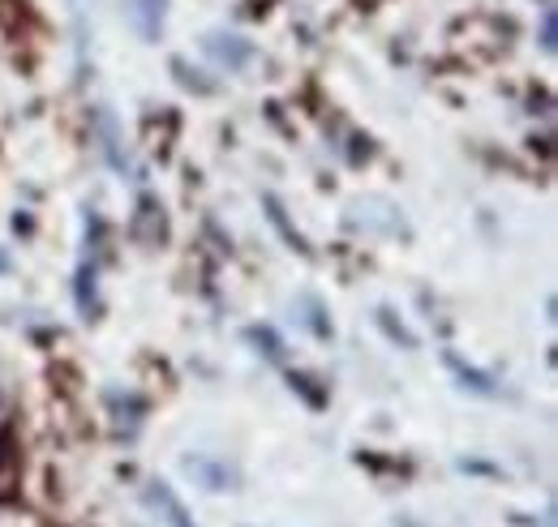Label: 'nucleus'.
I'll use <instances>...</instances> for the list:
<instances>
[{"label":"nucleus","mask_w":558,"mask_h":527,"mask_svg":"<svg viewBox=\"0 0 558 527\" xmlns=\"http://www.w3.org/2000/svg\"><path fill=\"white\" fill-rule=\"evenodd\" d=\"M125 17H130V26L138 30L142 44H159L163 22H168V0H130V4H125Z\"/></svg>","instance_id":"nucleus-1"},{"label":"nucleus","mask_w":558,"mask_h":527,"mask_svg":"<svg viewBox=\"0 0 558 527\" xmlns=\"http://www.w3.org/2000/svg\"><path fill=\"white\" fill-rule=\"evenodd\" d=\"M134 236H138L142 245H159L163 236H168V223H163V206L155 198H138V215H134Z\"/></svg>","instance_id":"nucleus-2"},{"label":"nucleus","mask_w":558,"mask_h":527,"mask_svg":"<svg viewBox=\"0 0 558 527\" xmlns=\"http://www.w3.org/2000/svg\"><path fill=\"white\" fill-rule=\"evenodd\" d=\"M146 502H150V506H155V511L168 519V527H194L190 511L181 506V498H177V493H172L163 480H150V485H146Z\"/></svg>","instance_id":"nucleus-3"},{"label":"nucleus","mask_w":558,"mask_h":527,"mask_svg":"<svg viewBox=\"0 0 558 527\" xmlns=\"http://www.w3.org/2000/svg\"><path fill=\"white\" fill-rule=\"evenodd\" d=\"M207 52L228 69V73H232V69H245L250 65V57H254V48H250L245 39H236V35H210Z\"/></svg>","instance_id":"nucleus-4"},{"label":"nucleus","mask_w":558,"mask_h":527,"mask_svg":"<svg viewBox=\"0 0 558 527\" xmlns=\"http://www.w3.org/2000/svg\"><path fill=\"white\" fill-rule=\"evenodd\" d=\"M185 467H190V471H194V476H198V480H203L207 489H215V493H219V489H232V485H236V471H232V467H223V463L185 459Z\"/></svg>","instance_id":"nucleus-5"},{"label":"nucleus","mask_w":558,"mask_h":527,"mask_svg":"<svg viewBox=\"0 0 558 527\" xmlns=\"http://www.w3.org/2000/svg\"><path fill=\"white\" fill-rule=\"evenodd\" d=\"M447 369L460 378V387H464V391H477V395H498V387L489 382L486 373H482V369H469V365H464L456 352H447Z\"/></svg>","instance_id":"nucleus-6"},{"label":"nucleus","mask_w":558,"mask_h":527,"mask_svg":"<svg viewBox=\"0 0 558 527\" xmlns=\"http://www.w3.org/2000/svg\"><path fill=\"white\" fill-rule=\"evenodd\" d=\"M17 493V459L13 451H0V502H13Z\"/></svg>","instance_id":"nucleus-7"},{"label":"nucleus","mask_w":558,"mask_h":527,"mask_svg":"<svg viewBox=\"0 0 558 527\" xmlns=\"http://www.w3.org/2000/svg\"><path fill=\"white\" fill-rule=\"evenodd\" d=\"M378 327L387 330V334H391L400 347H417V339L404 330V322H396V314H391V309H378Z\"/></svg>","instance_id":"nucleus-8"},{"label":"nucleus","mask_w":558,"mask_h":527,"mask_svg":"<svg viewBox=\"0 0 558 527\" xmlns=\"http://www.w3.org/2000/svg\"><path fill=\"white\" fill-rule=\"evenodd\" d=\"M250 339L258 343V352H267V360H283V343H279V334H276V330L254 327V330H250Z\"/></svg>","instance_id":"nucleus-9"},{"label":"nucleus","mask_w":558,"mask_h":527,"mask_svg":"<svg viewBox=\"0 0 558 527\" xmlns=\"http://www.w3.org/2000/svg\"><path fill=\"white\" fill-rule=\"evenodd\" d=\"M90 292H95V270H86V266H82V274H77V305H82V314H86V318H90V309H95Z\"/></svg>","instance_id":"nucleus-10"},{"label":"nucleus","mask_w":558,"mask_h":527,"mask_svg":"<svg viewBox=\"0 0 558 527\" xmlns=\"http://www.w3.org/2000/svg\"><path fill=\"white\" fill-rule=\"evenodd\" d=\"M292 391H301V395L310 399V403H314V407H323V395H318V391H314V387H310V378H296V373H292Z\"/></svg>","instance_id":"nucleus-11"},{"label":"nucleus","mask_w":558,"mask_h":527,"mask_svg":"<svg viewBox=\"0 0 558 527\" xmlns=\"http://www.w3.org/2000/svg\"><path fill=\"white\" fill-rule=\"evenodd\" d=\"M542 44H546V52H555V17H546V26H542Z\"/></svg>","instance_id":"nucleus-12"},{"label":"nucleus","mask_w":558,"mask_h":527,"mask_svg":"<svg viewBox=\"0 0 558 527\" xmlns=\"http://www.w3.org/2000/svg\"><path fill=\"white\" fill-rule=\"evenodd\" d=\"M65 4H73V9H86V4H90V0H65Z\"/></svg>","instance_id":"nucleus-13"},{"label":"nucleus","mask_w":558,"mask_h":527,"mask_svg":"<svg viewBox=\"0 0 558 527\" xmlns=\"http://www.w3.org/2000/svg\"><path fill=\"white\" fill-rule=\"evenodd\" d=\"M4 270H9V262H4V254H0V274H4Z\"/></svg>","instance_id":"nucleus-14"}]
</instances>
